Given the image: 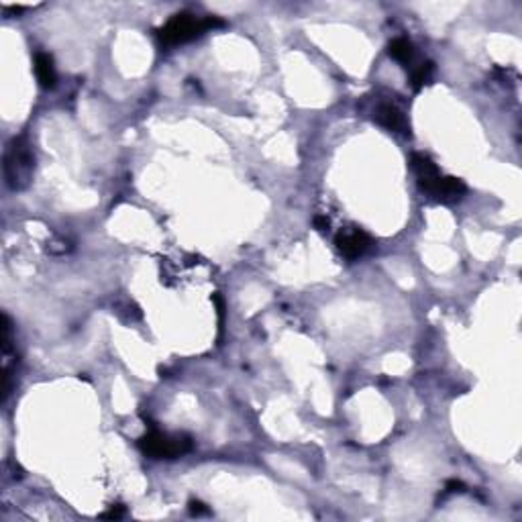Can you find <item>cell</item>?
Instances as JSON below:
<instances>
[{
  "label": "cell",
  "instance_id": "obj_10",
  "mask_svg": "<svg viewBox=\"0 0 522 522\" xmlns=\"http://www.w3.org/2000/svg\"><path fill=\"white\" fill-rule=\"evenodd\" d=\"M433 72H435V65H433V62H427V64L418 65V67H416V72H414V76H412V86H414V90H420L423 86L430 84V80H433Z\"/></svg>",
  "mask_w": 522,
  "mask_h": 522
},
{
  "label": "cell",
  "instance_id": "obj_4",
  "mask_svg": "<svg viewBox=\"0 0 522 522\" xmlns=\"http://www.w3.org/2000/svg\"><path fill=\"white\" fill-rule=\"evenodd\" d=\"M425 192L430 194V196H435V198H439V200L449 202V200L461 198L467 192V186L459 178H453V175H439Z\"/></svg>",
  "mask_w": 522,
  "mask_h": 522
},
{
  "label": "cell",
  "instance_id": "obj_14",
  "mask_svg": "<svg viewBox=\"0 0 522 522\" xmlns=\"http://www.w3.org/2000/svg\"><path fill=\"white\" fill-rule=\"evenodd\" d=\"M447 490H449V491H463V490H465V486H463V482L451 479V482H447Z\"/></svg>",
  "mask_w": 522,
  "mask_h": 522
},
{
  "label": "cell",
  "instance_id": "obj_7",
  "mask_svg": "<svg viewBox=\"0 0 522 522\" xmlns=\"http://www.w3.org/2000/svg\"><path fill=\"white\" fill-rule=\"evenodd\" d=\"M376 119L381 127H386L388 131H394V133H406L408 131V121L406 116L402 114V111H398L392 104H384L376 112Z\"/></svg>",
  "mask_w": 522,
  "mask_h": 522
},
{
  "label": "cell",
  "instance_id": "obj_11",
  "mask_svg": "<svg viewBox=\"0 0 522 522\" xmlns=\"http://www.w3.org/2000/svg\"><path fill=\"white\" fill-rule=\"evenodd\" d=\"M190 514L192 516H205V514H208V508H206L202 502H198V500H192Z\"/></svg>",
  "mask_w": 522,
  "mask_h": 522
},
{
  "label": "cell",
  "instance_id": "obj_13",
  "mask_svg": "<svg viewBox=\"0 0 522 522\" xmlns=\"http://www.w3.org/2000/svg\"><path fill=\"white\" fill-rule=\"evenodd\" d=\"M315 227H317L318 231H329V227H331V221L327 219V217H315Z\"/></svg>",
  "mask_w": 522,
  "mask_h": 522
},
{
  "label": "cell",
  "instance_id": "obj_6",
  "mask_svg": "<svg viewBox=\"0 0 522 522\" xmlns=\"http://www.w3.org/2000/svg\"><path fill=\"white\" fill-rule=\"evenodd\" d=\"M412 168L418 175V184H420L423 190H427L428 186L441 175L439 174V168L435 165V161L428 156H425V153H414L412 156Z\"/></svg>",
  "mask_w": 522,
  "mask_h": 522
},
{
  "label": "cell",
  "instance_id": "obj_5",
  "mask_svg": "<svg viewBox=\"0 0 522 522\" xmlns=\"http://www.w3.org/2000/svg\"><path fill=\"white\" fill-rule=\"evenodd\" d=\"M337 249L341 254L349 257V259H355V257H361V255L371 247V239L365 235L364 231H353V233H341L337 237Z\"/></svg>",
  "mask_w": 522,
  "mask_h": 522
},
{
  "label": "cell",
  "instance_id": "obj_1",
  "mask_svg": "<svg viewBox=\"0 0 522 522\" xmlns=\"http://www.w3.org/2000/svg\"><path fill=\"white\" fill-rule=\"evenodd\" d=\"M221 18L214 16H206V18H198V16L182 13L175 15L172 21H168L163 25V29L159 31V41L163 45H178V43H188L192 39L200 37L202 33L210 31V29H219L222 27Z\"/></svg>",
  "mask_w": 522,
  "mask_h": 522
},
{
  "label": "cell",
  "instance_id": "obj_9",
  "mask_svg": "<svg viewBox=\"0 0 522 522\" xmlns=\"http://www.w3.org/2000/svg\"><path fill=\"white\" fill-rule=\"evenodd\" d=\"M390 55L400 64H410L414 58V48L408 39H394L390 43Z\"/></svg>",
  "mask_w": 522,
  "mask_h": 522
},
{
  "label": "cell",
  "instance_id": "obj_8",
  "mask_svg": "<svg viewBox=\"0 0 522 522\" xmlns=\"http://www.w3.org/2000/svg\"><path fill=\"white\" fill-rule=\"evenodd\" d=\"M35 74L37 80L43 88H53L55 86V65H53V58L49 53H37L35 55Z\"/></svg>",
  "mask_w": 522,
  "mask_h": 522
},
{
  "label": "cell",
  "instance_id": "obj_3",
  "mask_svg": "<svg viewBox=\"0 0 522 522\" xmlns=\"http://www.w3.org/2000/svg\"><path fill=\"white\" fill-rule=\"evenodd\" d=\"M139 447L145 455L153 459H174L192 451V439L188 435H163L159 430H151L145 437H141Z\"/></svg>",
  "mask_w": 522,
  "mask_h": 522
},
{
  "label": "cell",
  "instance_id": "obj_2",
  "mask_svg": "<svg viewBox=\"0 0 522 522\" xmlns=\"http://www.w3.org/2000/svg\"><path fill=\"white\" fill-rule=\"evenodd\" d=\"M35 158H33L31 145L23 137L13 139L4 151V178L6 186L11 190H23L33 175Z\"/></svg>",
  "mask_w": 522,
  "mask_h": 522
},
{
  "label": "cell",
  "instance_id": "obj_12",
  "mask_svg": "<svg viewBox=\"0 0 522 522\" xmlns=\"http://www.w3.org/2000/svg\"><path fill=\"white\" fill-rule=\"evenodd\" d=\"M123 514H125V510H123V506H112L109 512H104L102 514V518H111V521H119V518H123Z\"/></svg>",
  "mask_w": 522,
  "mask_h": 522
}]
</instances>
